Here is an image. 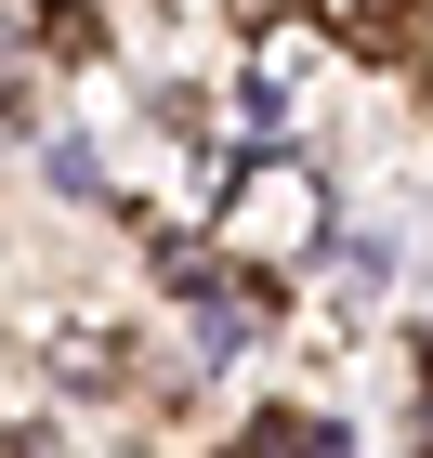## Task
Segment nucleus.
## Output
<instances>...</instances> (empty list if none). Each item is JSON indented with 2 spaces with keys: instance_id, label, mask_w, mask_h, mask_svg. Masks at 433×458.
Here are the masks:
<instances>
[{
  "instance_id": "f03ea898",
  "label": "nucleus",
  "mask_w": 433,
  "mask_h": 458,
  "mask_svg": "<svg viewBox=\"0 0 433 458\" xmlns=\"http://www.w3.org/2000/svg\"><path fill=\"white\" fill-rule=\"evenodd\" d=\"M250 445H342V432H328L316 406H263V432H250Z\"/></svg>"
},
{
  "instance_id": "7ed1b4c3",
  "label": "nucleus",
  "mask_w": 433,
  "mask_h": 458,
  "mask_svg": "<svg viewBox=\"0 0 433 458\" xmlns=\"http://www.w3.org/2000/svg\"><path fill=\"white\" fill-rule=\"evenodd\" d=\"M420 380H433V327H420Z\"/></svg>"
},
{
  "instance_id": "f257e3e1",
  "label": "nucleus",
  "mask_w": 433,
  "mask_h": 458,
  "mask_svg": "<svg viewBox=\"0 0 433 458\" xmlns=\"http://www.w3.org/2000/svg\"><path fill=\"white\" fill-rule=\"evenodd\" d=\"M289 236H316V171H289V157H276V171L237 183V249L263 262V249H289Z\"/></svg>"
}]
</instances>
